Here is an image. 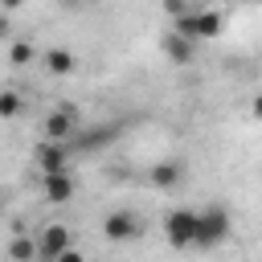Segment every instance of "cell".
Segmentation results:
<instances>
[{
    "label": "cell",
    "instance_id": "1",
    "mask_svg": "<svg viewBox=\"0 0 262 262\" xmlns=\"http://www.w3.org/2000/svg\"><path fill=\"white\" fill-rule=\"evenodd\" d=\"M229 233H233V217H229V209H221V205H205V209H196L192 250H217V246L229 242Z\"/></svg>",
    "mask_w": 262,
    "mask_h": 262
},
{
    "label": "cell",
    "instance_id": "2",
    "mask_svg": "<svg viewBox=\"0 0 262 262\" xmlns=\"http://www.w3.org/2000/svg\"><path fill=\"white\" fill-rule=\"evenodd\" d=\"M176 33H184L188 41H213V37H221V29H225V16L217 12V8H188L184 16H176V25H172Z\"/></svg>",
    "mask_w": 262,
    "mask_h": 262
},
{
    "label": "cell",
    "instance_id": "3",
    "mask_svg": "<svg viewBox=\"0 0 262 262\" xmlns=\"http://www.w3.org/2000/svg\"><path fill=\"white\" fill-rule=\"evenodd\" d=\"M192 233H196V209H172L164 217V242L172 250H192Z\"/></svg>",
    "mask_w": 262,
    "mask_h": 262
},
{
    "label": "cell",
    "instance_id": "4",
    "mask_svg": "<svg viewBox=\"0 0 262 262\" xmlns=\"http://www.w3.org/2000/svg\"><path fill=\"white\" fill-rule=\"evenodd\" d=\"M78 127H82V119H78V106H53L49 115H45V123H41V131H45V139H57V143H70L74 135H78Z\"/></svg>",
    "mask_w": 262,
    "mask_h": 262
},
{
    "label": "cell",
    "instance_id": "5",
    "mask_svg": "<svg viewBox=\"0 0 262 262\" xmlns=\"http://www.w3.org/2000/svg\"><path fill=\"white\" fill-rule=\"evenodd\" d=\"M139 233H143V221H139L131 209H115V213H106V217H102V237H106V242H115V246L135 242Z\"/></svg>",
    "mask_w": 262,
    "mask_h": 262
},
{
    "label": "cell",
    "instance_id": "6",
    "mask_svg": "<svg viewBox=\"0 0 262 262\" xmlns=\"http://www.w3.org/2000/svg\"><path fill=\"white\" fill-rule=\"evenodd\" d=\"M33 160H37L41 176H49V172H70V143L45 139V143H41V147L33 151Z\"/></svg>",
    "mask_w": 262,
    "mask_h": 262
},
{
    "label": "cell",
    "instance_id": "7",
    "mask_svg": "<svg viewBox=\"0 0 262 262\" xmlns=\"http://www.w3.org/2000/svg\"><path fill=\"white\" fill-rule=\"evenodd\" d=\"M70 246H74V233H70L61 221L45 225V229H41V237H37V254H41L45 262H53V258H57L61 250H70Z\"/></svg>",
    "mask_w": 262,
    "mask_h": 262
},
{
    "label": "cell",
    "instance_id": "8",
    "mask_svg": "<svg viewBox=\"0 0 262 262\" xmlns=\"http://www.w3.org/2000/svg\"><path fill=\"white\" fill-rule=\"evenodd\" d=\"M160 49H164V57H168L172 66H188V61L196 57V41H188V37L176 33V29H168V33L160 37Z\"/></svg>",
    "mask_w": 262,
    "mask_h": 262
},
{
    "label": "cell",
    "instance_id": "9",
    "mask_svg": "<svg viewBox=\"0 0 262 262\" xmlns=\"http://www.w3.org/2000/svg\"><path fill=\"white\" fill-rule=\"evenodd\" d=\"M41 192H45L49 205H66V201H74L78 184H74L70 172H49V176H41Z\"/></svg>",
    "mask_w": 262,
    "mask_h": 262
},
{
    "label": "cell",
    "instance_id": "10",
    "mask_svg": "<svg viewBox=\"0 0 262 262\" xmlns=\"http://www.w3.org/2000/svg\"><path fill=\"white\" fill-rule=\"evenodd\" d=\"M41 61H45V70H49L53 78H70V74L78 70V57H74L66 45H53V49H45V53H41Z\"/></svg>",
    "mask_w": 262,
    "mask_h": 262
},
{
    "label": "cell",
    "instance_id": "11",
    "mask_svg": "<svg viewBox=\"0 0 262 262\" xmlns=\"http://www.w3.org/2000/svg\"><path fill=\"white\" fill-rule=\"evenodd\" d=\"M147 180L156 184V188H176L180 180H184V164L180 160H160V164H151V172H147Z\"/></svg>",
    "mask_w": 262,
    "mask_h": 262
},
{
    "label": "cell",
    "instance_id": "12",
    "mask_svg": "<svg viewBox=\"0 0 262 262\" xmlns=\"http://www.w3.org/2000/svg\"><path fill=\"white\" fill-rule=\"evenodd\" d=\"M8 258H12V262H37L41 254H37V242L20 229V233L12 237V246H8Z\"/></svg>",
    "mask_w": 262,
    "mask_h": 262
},
{
    "label": "cell",
    "instance_id": "13",
    "mask_svg": "<svg viewBox=\"0 0 262 262\" xmlns=\"http://www.w3.org/2000/svg\"><path fill=\"white\" fill-rule=\"evenodd\" d=\"M25 111V98L16 90H0V119H16Z\"/></svg>",
    "mask_w": 262,
    "mask_h": 262
},
{
    "label": "cell",
    "instance_id": "14",
    "mask_svg": "<svg viewBox=\"0 0 262 262\" xmlns=\"http://www.w3.org/2000/svg\"><path fill=\"white\" fill-rule=\"evenodd\" d=\"M8 61H12V66H29V61H37V49H33L29 41H16V45L8 49Z\"/></svg>",
    "mask_w": 262,
    "mask_h": 262
},
{
    "label": "cell",
    "instance_id": "15",
    "mask_svg": "<svg viewBox=\"0 0 262 262\" xmlns=\"http://www.w3.org/2000/svg\"><path fill=\"white\" fill-rule=\"evenodd\" d=\"M111 139H115V127H98V135H86V139H82V147H86V151H94V147H106Z\"/></svg>",
    "mask_w": 262,
    "mask_h": 262
},
{
    "label": "cell",
    "instance_id": "16",
    "mask_svg": "<svg viewBox=\"0 0 262 262\" xmlns=\"http://www.w3.org/2000/svg\"><path fill=\"white\" fill-rule=\"evenodd\" d=\"M164 8H168L172 16H184V12L192 8V4H188V0H164Z\"/></svg>",
    "mask_w": 262,
    "mask_h": 262
},
{
    "label": "cell",
    "instance_id": "17",
    "mask_svg": "<svg viewBox=\"0 0 262 262\" xmlns=\"http://www.w3.org/2000/svg\"><path fill=\"white\" fill-rule=\"evenodd\" d=\"M53 262H86V254H82V250H74V246H70V250H61V254H57V258H53Z\"/></svg>",
    "mask_w": 262,
    "mask_h": 262
},
{
    "label": "cell",
    "instance_id": "18",
    "mask_svg": "<svg viewBox=\"0 0 262 262\" xmlns=\"http://www.w3.org/2000/svg\"><path fill=\"white\" fill-rule=\"evenodd\" d=\"M250 115H254V119H262V90L250 98Z\"/></svg>",
    "mask_w": 262,
    "mask_h": 262
},
{
    "label": "cell",
    "instance_id": "19",
    "mask_svg": "<svg viewBox=\"0 0 262 262\" xmlns=\"http://www.w3.org/2000/svg\"><path fill=\"white\" fill-rule=\"evenodd\" d=\"M20 4H25V0H0V8H8V12H12V8H20Z\"/></svg>",
    "mask_w": 262,
    "mask_h": 262
},
{
    "label": "cell",
    "instance_id": "20",
    "mask_svg": "<svg viewBox=\"0 0 262 262\" xmlns=\"http://www.w3.org/2000/svg\"><path fill=\"white\" fill-rule=\"evenodd\" d=\"M57 4H61V8H82L86 0H57Z\"/></svg>",
    "mask_w": 262,
    "mask_h": 262
},
{
    "label": "cell",
    "instance_id": "21",
    "mask_svg": "<svg viewBox=\"0 0 262 262\" xmlns=\"http://www.w3.org/2000/svg\"><path fill=\"white\" fill-rule=\"evenodd\" d=\"M4 33H8V20H4V16H0V37H4Z\"/></svg>",
    "mask_w": 262,
    "mask_h": 262
},
{
    "label": "cell",
    "instance_id": "22",
    "mask_svg": "<svg viewBox=\"0 0 262 262\" xmlns=\"http://www.w3.org/2000/svg\"><path fill=\"white\" fill-rule=\"evenodd\" d=\"M246 4H262V0H246Z\"/></svg>",
    "mask_w": 262,
    "mask_h": 262
}]
</instances>
